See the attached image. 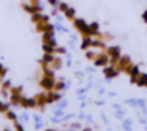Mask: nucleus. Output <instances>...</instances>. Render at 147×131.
<instances>
[{"label":"nucleus","mask_w":147,"mask_h":131,"mask_svg":"<svg viewBox=\"0 0 147 131\" xmlns=\"http://www.w3.org/2000/svg\"><path fill=\"white\" fill-rule=\"evenodd\" d=\"M74 27L84 36H92V30H90V26L86 24L84 20L82 19H74Z\"/></svg>","instance_id":"nucleus-1"},{"label":"nucleus","mask_w":147,"mask_h":131,"mask_svg":"<svg viewBox=\"0 0 147 131\" xmlns=\"http://www.w3.org/2000/svg\"><path fill=\"white\" fill-rule=\"evenodd\" d=\"M40 86L45 88V90H54V86H56V81H54V79L53 77H47V76H45L42 80H40Z\"/></svg>","instance_id":"nucleus-2"},{"label":"nucleus","mask_w":147,"mask_h":131,"mask_svg":"<svg viewBox=\"0 0 147 131\" xmlns=\"http://www.w3.org/2000/svg\"><path fill=\"white\" fill-rule=\"evenodd\" d=\"M20 105L27 107V108H34V107H37V100L36 98H22Z\"/></svg>","instance_id":"nucleus-3"},{"label":"nucleus","mask_w":147,"mask_h":131,"mask_svg":"<svg viewBox=\"0 0 147 131\" xmlns=\"http://www.w3.org/2000/svg\"><path fill=\"white\" fill-rule=\"evenodd\" d=\"M104 74H106V77L107 79H113V77H116L117 74H119V70H116V66H109V67H106L104 70Z\"/></svg>","instance_id":"nucleus-4"},{"label":"nucleus","mask_w":147,"mask_h":131,"mask_svg":"<svg viewBox=\"0 0 147 131\" xmlns=\"http://www.w3.org/2000/svg\"><path fill=\"white\" fill-rule=\"evenodd\" d=\"M107 63H109V57L106 54H100V56H97L94 58V64L96 66H106Z\"/></svg>","instance_id":"nucleus-5"},{"label":"nucleus","mask_w":147,"mask_h":131,"mask_svg":"<svg viewBox=\"0 0 147 131\" xmlns=\"http://www.w3.org/2000/svg\"><path fill=\"white\" fill-rule=\"evenodd\" d=\"M93 43V39L90 37V36H84V39H83V43H82V48L83 50H86V48H89L90 46Z\"/></svg>","instance_id":"nucleus-6"},{"label":"nucleus","mask_w":147,"mask_h":131,"mask_svg":"<svg viewBox=\"0 0 147 131\" xmlns=\"http://www.w3.org/2000/svg\"><path fill=\"white\" fill-rule=\"evenodd\" d=\"M129 74H130V77H139V76H140V69H139L137 66H131Z\"/></svg>","instance_id":"nucleus-7"},{"label":"nucleus","mask_w":147,"mask_h":131,"mask_svg":"<svg viewBox=\"0 0 147 131\" xmlns=\"http://www.w3.org/2000/svg\"><path fill=\"white\" fill-rule=\"evenodd\" d=\"M64 14H66V17H67L69 20H73V19H74V9L69 7V9L64 11Z\"/></svg>","instance_id":"nucleus-8"},{"label":"nucleus","mask_w":147,"mask_h":131,"mask_svg":"<svg viewBox=\"0 0 147 131\" xmlns=\"http://www.w3.org/2000/svg\"><path fill=\"white\" fill-rule=\"evenodd\" d=\"M50 66H53V69H60V67H61V60L56 57V58H54V61H53Z\"/></svg>","instance_id":"nucleus-9"},{"label":"nucleus","mask_w":147,"mask_h":131,"mask_svg":"<svg viewBox=\"0 0 147 131\" xmlns=\"http://www.w3.org/2000/svg\"><path fill=\"white\" fill-rule=\"evenodd\" d=\"M6 117H7L9 120H11V121H14V120H16V114H14L13 111H10V110H7V111H6Z\"/></svg>","instance_id":"nucleus-10"},{"label":"nucleus","mask_w":147,"mask_h":131,"mask_svg":"<svg viewBox=\"0 0 147 131\" xmlns=\"http://www.w3.org/2000/svg\"><path fill=\"white\" fill-rule=\"evenodd\" d=\"M10 93L11 94H22V87H11Z\"/></svg>","instance_id":"nucleus-11"},{"label":"nucleus","mask_w":147,"mask_h":131,"mask_svg":"<svg viewBox=\"0 0 147 131\" xmlns=\"http://www.w3.org/2000/svg\"><path fill=\"white\" fill-rule=\"evenodd\" d=\"M67 9H69V6H67L66 3H59V10H60V11H66Z\"/></svg>","instance_id":"nucleus-12"},{"label":"nucleus","mask_w":147,"mask_h":131,"mask_svg":"<svg viewBox=\"0 0 147 131\" xmlns=\"http://www.w3.org/2000/svg\"><path fill=\"white\" fill-rule=\"evenodd\" d=\"M63 88H64V83H56V86H54V90L60 91V90H63Z\"/></svg>","instance_id":"nucleus-13"},{"label":"nucleus","mask_w":147,"mask_h":131,"mask_svg":"<svg viewBox=\"0 0 147 131\" xmlns=\"http://www.w3.org/2000/svg\"><path fill=\"white\" fill-rule=\"evenodd\" d=\"M86 56H87V58H90V60H93V58H96V57H97L93 51H87V54H86Z\"/></svg>","instance_id":"nucleus-14"},{"label":"nucleus","mask_w":147,"mask_h":131,"mask_svg":"<svg viewBox=\"0 0 147 131\" xmlns=\"http://www.w3.org/2000/svg\"><path fill=\"white\" fill-rule=\"evenodd\" d=\"M56 53L64 54V53H66V48H64V47H57V48H56Z\"/></svg>","instance_id":"nucleus-15"},{"label":"nucleus","mask_w":147,"mask_h":131,"mask_svg":"<svg viewBox=\"0 0 147 131\" xmlns=\"http://www.w3.org/2000/svg\"><path fill=\"white\" fill-rule=\"evenodd\" d=\"M0 111H1V113H6V111H7V105L3 104V103H0Z\"/></svg>","instance_id":"nucleus-16"},{"label":"nucleus","mask_w":147,"mask_h":131,"mask_svg":"<svg viewBox=\"0 0 147 131\" xmlns=\"http://www.w3.org/2000/svg\"><path fill=\"white\" fill-rule=\"evenodd\" d=\"M4 74H6V69H4V67L0 64V77H3Z\"/></svg>","instance_id":"nucleus-17"},{"label":"nucleus","mask_w":147,"mask_h":131,"mask_svg":"<svg viewBox=\"0 0 147 131\" xmlns=\"http://www.w3.org/2000/svg\"><path fill=\"white\" fill-rule=\"evenodd\" d=\"M14 128H16V131H24L23 130V127H22L19 123H16V124H14Z\"/></svg>","instance_id":"nucleus-18"},{"label":"nucleus","mask_w":147,"mask_h":131,"mask_svg":"<svg viewBox=\"0 0 147 131\" xmlns=\"http://www.w3.org/2000/svg\"><path fill=\"white\" fill-rule=\"evenodd\" d=\"M10 87V81H6L4 84H3V90H6V88Z\"/></svg>","instance_id":"nucleus-19"},{"label":"nucleus","mask_w":147,"mask_h":131,"mask_svg":"<svg viewBox=\"0 0 147 131\" xmlns=\"http://www.w3.org/2000/svg\"><path fill=\"white\" fill-rule=\"evenodd\" d=\"M143 20H144V21L147 23V10L144 11V13H143Z\"/></svg>","instance_id":"nucleus-20"},{"label":"nucleus","mask_w":147,"mask_h":131,"mask_svg":"<svg viewBox=\"0 0 147 131\" xmlns=\"http://www.w3.org/2000/svg\"><path fill=\"white\" fill-rule=\"evenodd\" d=\"M49 1H50V4H53V6L57 4V0H49Z\"/></svg>","instance_id":"nucleus-21"},{"label":"nucleus","mask_w":147,"mask_h":131,"mask_svg":"<svg viewBox=\"0 0 147 131\" xmlns=\"http://www.w3.org/2000/svg\"><path fill=\"white\" fill-rule=\"evenodd\" d=\"M83 131H92V128H84Z\"/></svg>","instance_id":"nucleus-22"},{"label":"nucleus","mask_w":147,"mask_h":131,"mask_svg":"<svg viewBox=\"0 0 147 131\" xmlns=\"http://www.w3.org/2000/svg\"><path fill=\"white\" fill-rule=\"evenodd\" d=\"M47 131H54V130H47Z\"/></svg>","instance_id":"nucleus-23"}]
</instances>
